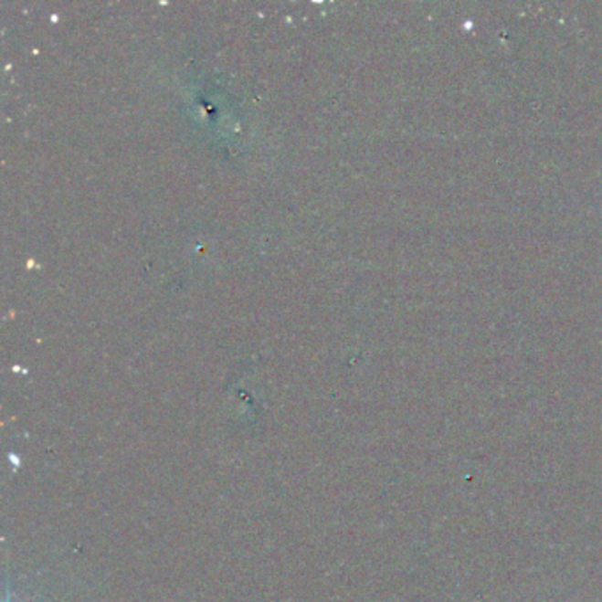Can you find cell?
<instances>
[{
    "label": "cell",
    "instance_id": "cell-1",
    "mask_svg": "<svg viewBox=\"0 0 602 602\" xmlns=\"http://www.w3.org/2000/svg\"><path fill=\"white\" fill-rule=\"evenodd\" d=\"M4 602H11V597H9V592H7V596H5V601Z\"/></svg>",
    "mask_w": 602,
    "mask_h": 602
}]
</instances>
